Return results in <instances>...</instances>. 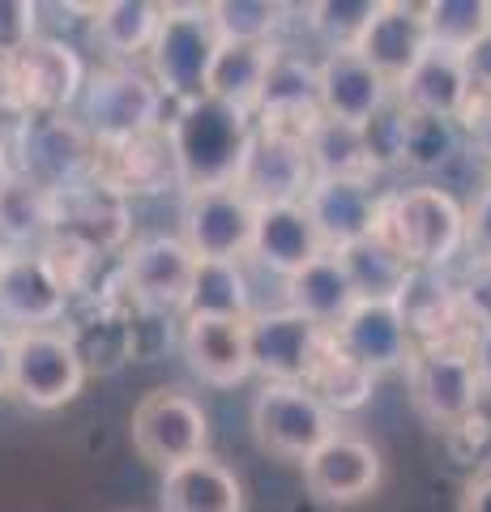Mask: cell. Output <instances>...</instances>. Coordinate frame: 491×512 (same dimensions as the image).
I'll return each instance as SVG.
<instances>
[{
	"label": "cell",
	"mask_w": 491,
	"mask_h": 512,
	"mask_svg": "<svg viewBox=\"0 0 491 512\" xmlns=\"http://www.w3.org/2000/svg\"><path fill=\"white\" fill-rule=\"evenodd\" d=\"M184 359L214 389H235L252 376L248 320L227 316H184Z\"/></svg>",
	"instance_id": "obj_20"
},
{
	"label": "cell",
	"mask_w": 491,
	"mask_h": 512,
	"mask_svg": "<svg viewBox=\"0 0 491 512\" xmlns=\"http://www.w3.org/2000/svg\"><path fill=\"white\" fill-rule=\"evenodd\" d=\"M39 39V5L30 0H0V60L18 56Z\"/></svg>",
	"instance_id": "obj_40"
},
{
	"label": "cell",
	"mask_w": 491,
	"mask_h": 512,
	"mask_svg": "<svg viewBox=\"0 0 491 512\" xmlns=\"http://www.w3.org/2000/svg\"><path fill=\"white\" fill-rule=\"evenodd\" d=\"M457 308H462V320L474 333L491 329V265L466 269V278L457 282Z\"/></svg>",
	"instance_id": "obj_41"
},
{
	"label": "cell",
	"mask_w": 491,
	"mask_h": 512,
	"mask_svg": "<svg viewBox=\"0 0 491 512\" xmlns=\"http://www.w3.org/2000/svg\"><path fill=\"white\" fill-rule=\"evenodd\" d=\"M398 103L406 111H423V116H449V120H462L466 107H470V77H466V64L462 56L453 52H440L432 47L415 69H410L406 82L393 90Z\"/></svg>",
	"instance_id": "obj_27"
},
{
	"label": "cell",
	"mask_w": 491,
	"mask_h": 512,
	"mask_svg": "<svg viewBox=\"0 0 491 512\" xmlns=\"http://www.w3.org/2000/svg\"><path fill=\"white\" fill-rule=\"evenodd\" d=\"M466 77H470V99L474 103H491V30L462 56Z\"/></svg>",
	"instance_id": "obj_43"
},
{
	"label": "cell",
	"mask_w": 491,
	"mask_h": 512,
	"mask_svg": "<svg viewBox=\"0 0 491 512\" xmlns=\"http://www.w3.org/2000/svg\"><path fill=\"white\" fill-rule=\"evenodd\" d=\"M466 248L474 265H491V180L487 188H479V197L466 210Z\"/></svg>",
	"instance_id": "obj_42"
},
{
	"label": "cell",
	"mask_w": 491,
	"mask_h": 512,
	"mask_svg": "<svg viewBox=\"0 0 491 512\" xmlns=\"http://www.w3.org/2000/svg\"><path fill=\"white\" fill-rule=\"evenodd\" d=\"M56 235L77 239L94 256L112 252L129 239V205H124L120 192L90 175L86 184L56 192Z\"/></svg>",
	"instance_id": "obj_22"
},
{
	"label": "cell",
	"mask_w": 491,
	"mask_h": 512,
	"mask_svg": "<svg viewBox=\"0 0 491 512\" xmlns=\"http://www.w3.org/2000/svg\"><path fill=\"white\" fill-rule=\"evenodd\" d=\"M184 316H227V320H252L248 282L235 261H197L193 295H188Z\"/></svg>",
	"instance_id": "obj_36"
},
{
	"label": "cell",
	"mask_w": 491,
	"mask_h": 512,
	"mask_svg": "<svg viewBox=\"0 0 491 512\" xmlns=\"http://www.w3.org/2000/svg\"><path fill=\"white\" fill-rule=\"evenodd\" d=\"M133 448L154 470H176L184 461L205 457L210 444V419L193 393L184 389H154L133 410Z\"/></svg>",
	"instance_id": "obj_8"
},
{
	"label": "cell",
	"mask_w": 491,
	"mask_h": 512,
	"mask_svg": "<svg viewBox=\"0 0 491 512\" xmlns=\"http://www.w3.org/2000/svg\"><path fill=\"white\" fill-rule=\"evenodd\" d=\"M158 508L163 512H240L244 487L223 461H214L205 453V457H193L163 474Z\"/></svg>",
	"instance_id": "obj_26"
},
{
	"label": "cell",
	"mask_w": 491,
	"mask_h": 512,
	"mask_svg": "<svg viewBox=\"0 0 491 512\" xmlns=\"http://www.w3.org/2000/svg\"><path fill=\"white\" fill-rule=\"evenodd\" d=\"M5 256H9V248H5V239H0V261H5Z\"/></svg>",
	"instance_id": "obj_50"
},
{
	"label": "cell",
	"mask_w": 491,
	"mask_h": 512,
	"mask_svg": "<svg viewBox=\"0 0 491 512\" xmlns=\"http://www.w3.org/2000/svg\"><path fill=\"white\" fill-rule=\"evenodd\" d=\"M338 256H342L346 274H351V282H355L359 303L363 299H368V303H398L402 291H406V282H410V274H415V265H410L380 231L368 235V239H359V244H351Z\"/></svg>",
	"instance_id": "obj_32"
},
{
	"label": "cell",
	"mask_w": 491,
	"mask_h": 512,
	"mask_svg": "<svg viewBox=\"0 0 491 512\" xmlns=\"http://www.w3.org/2000/svg\"><path fill=\"white\" fill-rule=\"evenodd\" d=\"M325 120V103H321V64H308L304 56L282 52L269 64L265 90H261V107H257V124L261 128H278L291 137H312V128Z\"/></svg>",
	"instance_id": "obj_15"
},
{
	"label": "cell",
	"mask_w": 491,
	"mask_h": 512,
	"mask_svg": "<svg viewBox=\"0 0 491 512\" xmlns=\"http://www.w3.org/2000/svg\"><path fill=\"white\" fill-rule=\"evenodd\" d=\"M82 124L90 128V137L99 146L146 137L154 128H163V90L146 73L124 69V64H107V69L86 77Z\"/></svg>",
	"instance_id": "obj_5"
},
{
	"label": "cell",
	"mask_w": 491,
	"mask_h": 512,
	"mask_svg": "<svg viewBox=\"0 0 491 512\" xmlns=\"http://www.w3.org/2000/svg\"><path fill=\"white\" fill-rule=\"evenodd\" d=\"M287 299H291L287 308H295L299 316H308L312 325H321L329 333L359 308V291H355V282H351V274H346L338 252L316 256L304 274H295L287 282Z\"/></svg>",
	"instance_id": "obj_28"
},
{
	"label": "cell",
	"mask_w": 491,
	"mask_h": 512,
	"mask_svg": "<svg viewBox=\"0 0 491 512\" xmlns=\"http://www.w3.org/2000/svg\"><path fill=\"white\" fill-rule=\"evenodd\" d=\"M325 239L316 231L312 214L304 210V201H291V205H261L257 210V235H252V256L274 269L282 278H295L316 261L325 256Z\"/></svg>",
	"instance_id": "obj_24"
},
{
	"label": "cell",
	"mask_w": 491,
	"mask_h": 512,
	"mask_svg": "<svg viewBox=\"0 0 491 512\" xmlns=\"http://www.w3.org/2000/svg\"><path fill=\"white\" fill-rule=\"evenodd\" d=\"M385 0H321L308 5V26L325 39L329 52H359Z\"/></svg>",
	"instance_id": "obj_38"
},
{
	"label": "cell",
	"mask_w": 491,
	"mask_h": 512,
	"mask_svg": "<svg viewBox=\"0 0 491 512\" xmlns=\"http://www.w3.org/2000/svg\"><path fill=\"white\" fill-rule=\"evenodd\" d=\"M406 380L415 410L436 427L466 423L479 410L483 380L474 372L470 346L462 342H419L406 363Z\"/></svg>",
	"instance_id": "obj_6"
},
{
	"label": "cell",
	"mask_w": 491,
	"mask_h": 512,
	"mask_svg": "<svg viewBox=\"0 0 491 512\" xmlns=\"http://www.w3.org/2000/svg\"><path fill=\"white\" fill-rule=\"evenodd\" d=\"M13 389V333L0 329V393Z\"/></svg>",
	"instance_id": "obj_47"
},
{
	"label": "cell",
	"mask_w": 491,
	"mask_h": 512,
	"mask_svg": "<svg viewBox=\"0 0 491 512\" xmlns=\"http://www.w3.org/2000/svg\"><path fill=\"white\" fill-rule=\"evenodd\" d=\"M278 52H282L278 43H223L210 73V99L252 120L261 107L269 64H274Z\"/></svg>",
	"instance_id": "obj_29"
},
{
	"label": "cell",
	"mask_w": 491,
	"mask_h": 512,
	"mask_svg": "<svg viewBox=\"0 0 491 512\" xmlns=\"http://www.w3.org/2000/svg\"><path fill=\"white\" fill-rule=\"evenodd\" d=\"M248 342H252V372H261L265 384H308L312 367L329 342V329L312 325L295 308L252 312Z\"/></svg>",
	"instance_id": "obj_12"
},
{
	"label": "cell",
	"mask_w": 491,
	"mask_h": 512,
	"mask_svg": "<svg viewBox=\"0 0 491 512\" xmlns=\"http://www.w3.org/2000/svg\"><path fill=\"white\" fill-rule=\"evenodd\" d=\"M334 342L351 355L355 363H363L372 376L380 372H398L415 355V333H410L406 316L398 303H368L359 308L334 329Z\"/></svg>",
	"instance_id": "obj_19"
},
{
	"label": "cell",
	"mask_w": 491,
	"mask_h": 512,
	"mask_svg": "<svg viewBox=\"0 0 491 512\" xmlns=\"http://www.w3.org/2000/svg\"><path fill=\"white\" fill-rule=\"evenodd\" d=\"M5 82L9 103H18L30 116H60L86 90V69L69 43L39 35L18 56L5 60Z\"/></svg>",
	"instance_id": "obj_11"
},
{
	"label": "cell",
	"mask_w": 491,
	"mask_h": 512,
	"mask_svg": "<svg viewBox=\"0 0 491 512\" xmlns=\"http://www.w3.org/2000/svg\"><path fill=\"white\" fill-rule=\"evenodd\" d=\"M13 180V158H9V150L0 146V188H5Z\"/></svg>",
	"instance_id": "obj_48"
},
{
	"label": "cell",
	"mask_w": 491,
	"mask_h": 512,
	"mask_svg": "<svg viewBox=\"0 0 491 512\" xmlns=\"http://www.w3.org/2000/svg\"><path fill=\"white\" fill-rule=\"evenodd\" d=\"M380 235L415 269H445L466 248V210L436 184L402 188L380 201Z\"/></svg>",
	"instance_id": "obj_1"
},
{
	"label": "cell",
	"mask_w": 491,
	"mask_h": 512,
	"mask_svg": "<svg viewBox=\"0 0 491 512\" xmlns=\"http://www.w3.org/2000/svg\"><path fill=\"white\" fill-rule=\"evenodd\" d=\"M470 359H474V372H479L483 389H491V329H483L479 338H474V350H470Z\"/></svg>",
	"instance_id": "obj_46"
},
{
	"label": "cell",
	"mask_w": 491,
	"mask_h": 512,
	"mask_svg": "<svg viewBox=\"0 0 491 512\" xmlns=\"http://www.w3.org/2000/svg\"><path fill=\"white\" fill-rule=\"evenodd\" d=\"M94 180L120 192V197H129V192H163L167 184H180V158L176 146H171V133L154 128L146 137L99 146L94 150Z\"/></svg>",
	"instance_id": "obj_17"
},
{
	"label": "cell",
	"mask_w": 491,
	"mask_h": 512,
	"mask_svg": "<svg viewBox=\"0 0 491 512\" xmlns=\"http://www.w3.org/2000/svg\"><path fill=\"white\" fill-rule=\"evenodd\" d=\"M304 487L316 504H359L380 487V453L355 436L338 431L329 444H321L304 461Z\"/></svg>",
	"instance_id": "obj_16"
},
{
	"label": "cell",
	"mask_w": 491,
	"mask_h": 512,
	"mask_svg": "<svg viewBox=\"0 0 491 512\" xmlns=\"http://www.w3.org/2000/svg\"><path fill=\"white\" fill-rule=\"evenodd\" d=\"M223 52L210 5H163V26L150 47L154 86L163 99H176L180 111L210 99V73Z\"/></svg>",
	"instance_id": "obj_2"
},
{
	"label": "cell",
	"mask_w": 491,
	"mask_h": 512,
	"mask_svg": "<svg viewBox=\"0 0 491 512\" xmlns=\"http://www.w3.org/2000/svg\"><path fill=\"white\" fill-rule=\"evenodd\" d=\"M321 103L325 120L363 128L393 103V86L359 52H329L321 60Z\"/></svg>",
	"instance_id": "obj_25"
},
{
	"label": "cell",
	"mask_w": 491,
	"mask_h": 512,
	"mask_svg": "<svg viewBox=\"0 0 491 512\" xmlns=\"http://www.w3.org/2000/svg\"><path fill=\"white\" fill-rule=\"evenodd\" d=\"M9 103V82H5V60H0V107Z\"/></svg>",
	"instance_id": "obj_49"
},
{
	"label": "cell",
	"mask_w": 491,
	"mask_h": 512,
	"mask_svg": "<svg viewBox=\"0 0 491 512\" xmlns=\"http://www.w3.org/2000/svg\"><path fill=\"white\" fill-rule=\"evenodd\" d=\"M86 384V359L77 342L60 329L13 333V389L30 410L69 406Z\"/></svg>",
	"instance_id": "obj_9"
},
{
	"label": "cell",
	"mask_w": 491,
	"mask_h": 512,
	"mask_svg": "<svg viewBox=\"0 0 491 512\" xmlns=\"http://www.w3.org/2000/svg\"><path fill=\"white\" fill-rule=\"evenodd\" d=\"M338 414L308 384H261L252 397V436L265 453L282 461H304L338 436Z\"/></svg>",
	"instance_id": "obj_4"
},
{
	"label": "cell",
	"mask_w": 491,
	"mask_h": 512,
	"mask_svg": "<svg viewBox=\"0 0 491 512\" xmlns=\"http://www.w3.org/2000/svg\"><path fill=\"white\" fill-rule=\"evenodd\" d=\"M308 158H312L316 180H372L376 175L363 128H355V124L321 120L308 137Z\"/></svg>",
	"instance_id": "obj_33"
},
{
	"label": "cell",
	"mask_w": 491,
	"mask_h": 512,
	"mask_svg": "<svg viewBox=\"0 0 491 512\" xmlns=\"http://www.w3.org/2000/svg\"><path fill=\"white\" fill-rule=\"evenodd\" d=\"M457 512H491V470L474 474L462 491V508Z\"/></svg>",
	"instance_id": "obj_45"
},
{
	"label": "cell",
	"mask_w": 491,
	"mask_h": 512,
	"mask_svg": "<svg viewBox=\"0 0 491 512\" xmlns=\"http://www.w3.org/2000/svg\"><path fill=\"white\" fill-rule=\"evenodd\" d=\"M197 252L176 235H146L124 256V286L146 312H188Z\"/></svg>",
	"instance_id": "obj_14"
},
{
	"label": "cell",
	"mask_w": 491,
	"mask_h": 512,
	"mask_svg": "<svg viewBox=\"0 0 491 512\" xmlns=\"http://www.w3.org/2000/svg\"><path fill=\"white\" fill-rule=\"evenodd\" d=\"M257 210L240 184L197 188L184 197V244L197 252V261H240L252 252L257 235Z\"/></svg>",
	"instance_id": "obj_10"
},
{
	"label": "cell",
	"mask_w": 491,
	"mask_h": 512,
	"mask_svg": "<svg viewBox=\"0 0 491 512\" xmlns=\"http://www.w3.org/2000/svg\"><path fill=\"white\" fill-rule=\"evenodd\" d=\"M380 201L368 180H312L304 210L312 214L329 252H346L359 239L376 235L380 227Z\"/></svg>",
	"instance_id": "obj_21"
},
{
	"label": "cell",
	"mask_w": 491,
	"mask_h": 512,
	"mask_svg": "<svg viewBox=\"0 0 491 512\" xmlns=\"http://www.w3.org/2000/svg\"><path fill=\"white\" fill-rule=\"evenodd\" d=\"M372 384H376V376L346 355V350L334 342V333H329L321 359H316L312 376H308V389L334 414H351V410H363L372 402Z\"/></svg>",
	"instance_id": "obj_34"
},
{
	"label": "cell",
	"mask_w": 491,
	"mask_h": 512,
	"mask_svg": "<svg viewBox=\"0 0 491 512\" xmlns=\"http://www.w3.org/2000/svg\"><path fill=\"white\" fill-rule=\"evenodd\" d=\"M94 150L99 141L90 137V128L60 111V116H30L9 158L26 180L43 184L47 192H65L94 175Z\"/></svg>",
	"instance_id": "obj_7"
},
{
	"label": "cell",
	"mask_w": 491,
	"mask_h": 512,
	"mask_svg": "<svg viewBox=\"0 0 491 512\" xmlns=\"http://www.w3.org/2000/svg\"><path fill=\"white\" fill-rule=\"evenodd\" d=\"M56 235V192L13 171L0 188V239L9 252H35Z\"/></svg>",
	"instance_id": "obj_30"
},
{
	"label": "cell",
	"mask_w": 491,
	"mask_h": 512,
	"mask_svg": "<svg viewBox=\"0 0 491 512\" xmlns=\"http://www.w3.org/2000/svg\"><path fill=\"white\" fill-rule=\"evenodd\" d=\"M457 150H462V120L406 111V120H402V167L423 171V175L440 171V167L453 163Z\"/></svg>",
	"instance_id": "obj_35"
},
{
	"label": "cell",
	"mask_w": 491,
	"mask_h": 512,
	"mask_svg": "<svg viewBox=\"0 0 491 512\" xmlns=\"http://www.w3.org/2000/svg\"><path fill=\"white\" fill-rule=\"evenodd\" d=\"M69 291L35 252H9L0 261V320L22 329H52L65 316Z\"/></svg>",
	"instance_id": "obj_18"
},
{
	"label": "cell",
	"mask_w": 491,
	"mask_h": 512,
	"mask_svg": "<svg viewBox=\"0 0 491 512\" xmlns=\"http://www.w3.org/2000/svg\"><path fill=\"white\" fill-rule=\"evenodd\" d=\"M423 18L432 47L466 56L491 30V0H432V5H423Z\"/></svg>",
	"instance_id": "obj_37"
},
{
	"label": "cell",
	"mask_w": 491,
	"mask_h": 512,
	"mask_svg": "<svg viewBox=\"0 0 491 512\" xmlns=\"http://www.w3.org/2000/svg\"><path fill=\"white\" fill-rule=\"evenodd\" d=\"M462 128L470 133L474 154H479L483 163H491V103H474V99H470L466 116H462Z\"/></svg>",
	"instance_id": "obj_44"
},
{
	"label": "cell",
	"mask_w": 491,
	"mask_h": 512,
	"mask_svg": "<svg viewBox=\"0 0 491 512\" xmlns=\"http://www.w3.org/2000/svg\"><path fill=\"white\" fill-rule=\"evenodd\" d=\"M158 26H163V5L150 0H107L90 9V39L112 60H133L141 52L150 56Z\"/></svg>",
	"instance_id": "obj_31"
},
{
	"label": "cell",
	"mask_w": 491,
	"mask_h": 512,
	"mask_svg": "<svg viewBox=\"0 0 491 512\" xmlns=\"http://www.w3.org/2000/svg\"><path fill=\"white\" fill-rule=\"evenodd\" d=\"M167 133H171V146H176V158H180V184L188 192L223 188V184L240 180L248 137H252L248 116L205 99V103L184 107L180 116L167 124Z\"/></svg>",
	"instance_id": "obj_3"
},
{
	"label": "cell",
	"mask_w": 491,
	"mask_h": 512,
	"mask_svg": "<svg viewBox=\"0 0 491 512\" xmlns=\"http://www.w3.org/2000/svg\"><path fill=\"white\" fill-rule=\"evenodd\" d=\"M427 52H432V39H427L423 5H402V0H385L372 30L359 43V56L368 60L393 90L406 82L410 69H415Z\"/></svg>",
	"instance_id": "obj_23"
},
{
	"label": "cell",
	"mask_w": 491,
	"mask_h": 512,
	"mask_svg": "<svg viewBox=\"0 0 491 512\" xmlns=\"http://www.w3.org/2000/svg\"><path fill=\"white\" fill-rule=\"evenodd\" d=\"M210 13L223 43H274L287 22V5H269V0H218Z\"/></svg>",
	"instance_id": "obj_39"
},
{
	"label": "cell",
	"mask_w": 491,
	"mask_h": 512,
	"mask_svg": "<svg viewBox=\"0 0 491 512\" xmlns=\"http://www.w3.org/2000/svg\"><path fill=\"white\" fill-rule=\"evenodd\" d=\"M312 180H316V171H312L304 137H291V133H278V128L252 124L248 154H244L240 180H235L252 201H257V205L304 201Z\"/></svg>",
	"instance_id": "obj_13"
}]
</instances>
